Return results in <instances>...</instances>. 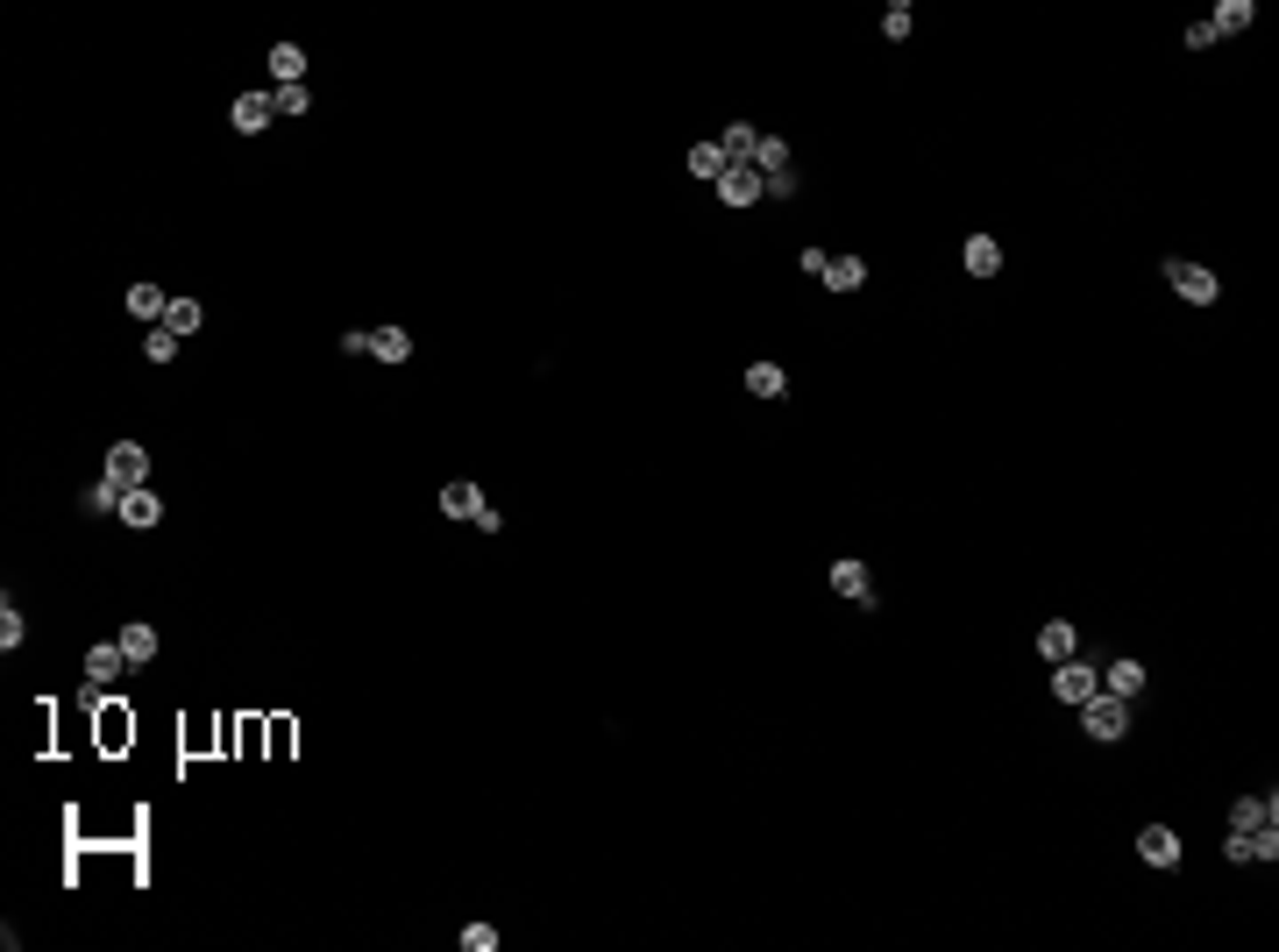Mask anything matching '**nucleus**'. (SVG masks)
<instances>
[{"label":"nucleus","mask_w":1279,"mask_h":952,"mask_svg":"<svg viewBox=\"0 0 1279 952\" xmlns=\"http://www.w3.org/2000/svg\"><path fill=\"white\" fill-rule=\"evenodd\" d=\"M960 264H967V277H995V270H1003V242H995V235H967V242H960Z\"/></svg>","instance_id":"1a4fd4ad"},{"label":"nucleus","mask_w":1279,"mask_h":952,"mask_svg":"<svg viewBox=\"0 0 1279 952\" xmlns=\"http://www.w3.org/2000/svg\"><path fill=\"white\" fill-rule=\"evenodd\" d=\"M689 179H697V185H718V179H725V149H718V143H697V149H689Z\"/></svg>","instance_id":"5701e85b"},{"label":"nucleus","mask_w":1279,"mask_h":952,"mask_svg":"<svg viewBox=\"0 0 1279 952\" xmlns=\"http://www.w3.org/2000/svg\"><path fill=\"white\" fill-rule=\"evenodd\" d=\"M725 207H754V200H768V185H761V171L754 164H725V179L711 185Z\"/></svg>","instance_id":"39448f33"},{"label":"nucleus","mask_w":1279,"mask_h":952,"mask_svg":"<svg viewBox=\"0 0 1279 952\" xmlns=\"http://www.w3.org/2000/svg\"><path fill=\"white\" fill-rule=\"evenodd\" d=\"M1222 853H1230L1237 867H1251V839H1244V832H1230V839H1222Z\"/></svg>","instance_id":"c9c22d12"},{"label":"nucleus","mask_w":1279,"mask_h":952,"mask_svg":"<svg viewBox=\"0 0 1279 952\" xmlns=\"http://www.w3.org/2000/svg\"><path fill=\"white\" fill-rule=\"evenodd\" d=\"M746 391H754V398H782V391H789V370H782V363H746Z\"/></svg>","instance_id":"aec40b11"},{"label":"nucleus","mask_w":1279,"mask_h":952,"mask_svg":"<svg viewBox=\"0 0 1279 952\" xmlns=\"http://www.w3.org/2000/svg\"><path fill=\"white\" fill-rule=\"evenodd\" d=\"M107 483L143 491V483H149V448L143 441H115V448H107Z\"/></svg>","instance_id":"20e7f679"},{"label":"nucleus","mask_w":1279,"mask_h":952,"mask_svg":"<svg viewBox=\"0 0 1279 952\" xmlns=\"http://www.w3.org/2000/svg\"><path fill=\"white\" fill-rule=\"evenodd\" d=\"M754 171H761V179H782V171H789V143H782V136H761V149H754Z\"/></svg>","instance_id":"b1692460"},{"label":"nucleus","mask_w":1279,"mask_h":952,"mask_svg":"<svg viewBox=\"0 0 1279 952\" xmlns=\"http://www.w3.org/2000/svg\"><path fill=\"white\" fill-rule=\"evenodd\" d=\"M1279 818V796H1237L1230 804V832H1258V825H1273Z\"/></svg>","instance_id":"f8f14e48"},{"label":"nucleus","mask_w":1279,"mask_h":952,"mask_svg":"<svg viewBox=\"0 0 1279 952\" xmlns=\"http://www.w3.org/2000/svg\"><path fill=\"white\" fill-rule=\"evenodd\" d=\"M342 356H370V328H349V334H342Z\"/></svg>","instance_id":"72a5a7b5"},{"label":"nucleus","mask_w":1279,"mask_h":952,"mask_svg":"<svg viewBox=\"0 0 1279 952\" xmlns=\"http://www.w3.org/2000/svg\"><path fill=\"white\" fill-rule=\"evenodd\" d=\"M370 356L377 363H413V334L406 328H370Z\"/></svg>","instance_id":"dca6fc26"},{"label":"nucleus","mask_w":1279,"mask_h":952,"mask_svg":"<svg viewBox=\"0 0 1279 952\" xmlns=\"http://www.w3.org/2000/svg\"><path fill=\"white\" fill-rule=\"evenodd\" d=\"M1244 839H1251V861H1265V867L1279 861V825H1258V832H1244Z\"/></svg>","instance_id":"7c9ffc66"},{"label":"nucleus","mask_w":1279,"mask_h":952,"mask_svg":"<svg viewBox=\"0 0 1279 952\" xmlns=\"http://www.w3.org/2000/svg\"><path fill=\"white\" fill-rule=\"evenodd\" d=\"M832 591L846 597V604H874V576H867V562H832Z\"/></svg>","instance_id":"9b49d317"},{"label":"nucleus","mask_w":1279,"mask_h":952,"mask_svg":"<svg viewBox=\"0 0 1279 952\" xmlns=\"http://www.w3.org/2000/svg\"><path fill=\"white\" fill-rule=\"evenodd\" d=\"M1165 285H1173V292H1180V298H1194V306H1216V298H1222L1216 270L1188 264V256H1165Z\"/></svg>","instance_id":"7ed1b4c3"},{"label":"nucleus","mask_w":1279,"mask_h":952,"mask_svg":"<svg viewBox=\"0 0 1279 952\" xmlns=\"http://www.w3.org/2000/svg\"><path fill=\"white\" fill-rule=\"evenodd\" d=\"M270 79H277V86H306V50H298V43H277V50H270Z\"/></svg>","instance_id":"6ab92c4d"},{"label":"nucleus","mask_w":1279,"mask_h":952,"mask_svg":"<svg viewBox=\"0 0 1279 952\" xmlns=\"http://www.w3.org/2000/svg\"><path fill=\"white\" fill-rule=\"evenodd\" d=\"M1052 697H1059V704H1088V697H1095V668H1088V661H1059V668H1052Z\"/></svg>","instance_id":"6e6552de"},{"label":"nucleus","mask_w":1279,"mask_h":952,"mask_svg":"<svg viewBox=\"0 0 1279 952\" xmlns=\"http://www.w3.org/2000/svg\"><path fill=\"white\" fill-rule=\"evenodd\" d=\"M1137 861L1144 867H1180V832H1173V825H1144V832H1137Z\"/></svg>","instance_id":"0eeeda50"},{"label":"nucleus","mask_w":1279,"mask_h":952,"mask_svg":"<svg viewBox=\"0 0 1279 952\" xmlns=\"http://www.w3.org/2000/svg\"><path fill=\"white\" fill-rule=\"evenodd\" d=\"M768 185V200H797V171H782V179H761Z\"/></svg>","instance_id":"f704fd0d"},{"label":"nucleus","mask_w":1279,"mask_h":952,"mask_svg":"<svg viewBox=\"0 0 1279 952\" xmlns=\"http://www.w3.org/2000/svg\"><path fill=\"white\" fill-rule=\"evenodd\" d=\"M143 356H149V363H171V356H179V334H171V328H149V334H143Z\"/></svg>","instance_id":"c756f323"},{"label":"nucleus","mask_w":1279,"mask_h":952,"mask_svg":"<svg viewBox=\"0 0 1279 952\" xmlns=\"http://www.w3.org/2000/svg\"><path fill=\"white\" fill-rule=\"evenodd\" d=\"M115 519L121 526H157V519H164V498H157V491H121V505H115Z\"/></svg>","instance_id":"9d476101"},{"label":"nucleus","mask_w":1279,"mask_h":952,"mask_svg":"<svg viewBox=\"0 0 1279 952\" xmlns=\"http://www.w3.org/2000/svg\"><path fill=\"white\" fill-rule=\"evenodd\" d=\"M455 938H462V952H498V931H491V924H462Z\"/></svg>","instance_id":"2f4dec72"},{"label":"nucleus","mask_w":1279,"mask_h":952,"mask_svg":"<svg viewBox=\"0 0 1279 952\" xmlns=\"http://www.w3.org/2000/svg\"><path fill=\"white\" fill-rule=\"evenodd\" d=\"M270 121H277L270 92H235V107H228V128H235V136H264Z\"/></svg>","instance_id":"423d86ee"},{"label":"nucleus","mask_w":1279,"mask_h":952,"mask_svg":"<svg viewBox=\"0 0 1279 952\" xmlns=\"http://www.w3.org/2000/svg\"><path fill=\"white\" fill-rule=\"evenodd\" d=\"M1080 732H1088V740H1123V732H1131V697L1095 689V697L1080 704Z\"/></svg>","instance_id":"f257e3e1"},{"label":"nucleus","mask_w":1279,"mask_h":952,"mask_svg":"<svg viewBox=\"0 0 1279 952\" xmlns=\"http://www.w3.org/2000/svg\"><path fill=\"white\" fill-rule=\"evenodd\" d=\"M115 640H121V655H128V668H143V661H157V625H143V619H136V625H121Z\"/></svg>","instance_id":"4468645a"},{"label":"nucleus","mask_w":1279,"mask_h":952,"mask_svg":"<svg viewBox=\"0 0 1279 952\" xmlns=\"http://www.w3.org/2000/svg\"><path fill=\"white\" fill-rule=\"evenodd\" d=\"M1251 22H1258V7H1251V0H1222L1216 15H1209V29H1216V36H1237V29H1251Z\"/></svg>","instance_id":"4be33fe9"},{"label":"nucleus","mask_w":1279,"mask_h":952,"mask_svg":"<svg viewBox=\"0 0 1279 952\" xmlns=\"http://www.w3.org/2000/svg\"><path fill=\"white\" fill-rule=\"evenodd\" d=\"M164 313H171V298L157 292V285H128V320H143V328H164Z\"/></svg>","instance_id":"ddd939ff"},{"label":"nucleus","mask_w":1279,"mask_h":952,"mask_svg":"<svg viewBox=\"0 0 1279 952\" xmlns=\"http://www.w3.org/2000/svg\"><path fill=\"white\" fill-rule=\"evenodd\" d=\"M22 640H29V619H22V612H15V597H7V604H0V655H15Z\"/></svg>","instance_id":"cd10ccee"},{"label":"nucleus","mask_w":1279,"mask_h":952,"mask_svg":"<svg viewBox=\"0 0 1279 952\" xmlns=\"http://www.w3.org/2000/svg\"><path fill=\"white\" fill-rule=\"evenodd\" d=\"M121 668H128V655H121V640H100V647H86V676H92V683H115Z\"/></svg>","instance_id":"f3484780"},{"label":"nucleus","mask_w":1279,"mask_h":952,"mask_svg":"<svg viewBox=\"0 0 1279 952\" xmlns=\"http://www.w3.org/2000/svg\"><path fill=\"white\" fill-rule=\"evenodd\" d=\"M1073 647H1080V640H1073L1067 619H1052V625L1038 633V661H1052V668H1059V661H1073Z\"/></svg>","instance_id":"a211bd4d"},{"label":"nucleus","mask_w":1279,"mask_h":952,"mask_svg":"<svg viewBox=\"0 0 1279 952\" xmlns=\"http://www.w3.org/2000/svg\"><path fill=\"white\" fill-rule=\"evenodd\" d=\"M115 505H121V483H107V476H100V483L86 491V512H115Z\"/></svg>","instance_id":"473e14b6"},{"label":"nucleus","mask_w":1279,"mask_h":952,"mask_svg":"<svg viewBox=\"0 0 1279 952\" xmlns=\"http://www.w3.org/2000/svg\"><path fill=\"white\" fill-rule=\"evenodd\" d=\"M718 149H725V164H754V149H761V128H754V121H733V128L718 136Z\"/></svg>","instance_id":"2eb2a0df"},{"label":"nucleus","mask_w":1279,"mask_h":952,"mask_svg":"<svg viewBox=\"0 0 1279 952\" xmlns=\"http://www.w3.org/2000/svg\"><path fill=\"white\" fill-rule=\"evenodd\" d=\"M825 285H832V292H861L867 264H861V256H825Z\"/></svg>","instance_id":"412c9836"},{"label":"nucleus","mask_w":1279,"mask_h":952,"mask_svg":"<svg viewBox=\"0 0 1279 952\" xmlns=\"http://www.w3.org/2000/svg\"><path fill=\"white\" fill-rule=\"evenodd\" d=\"M270 107L298 121V115H313V92H306V86H270Z\"/></svg>","instance_id":"c85d7f7f"},{"label":"nucleus","mask_w":1279,"mask_h":952,"mask_svg":"<svg viewBox=\"0 0 1279 952\" xmlns=\"http://www.w3.org/2000/svg\"><path fill=\"white\" fill-rule=\"evenodd\" d=\"M1109 697H1144V668L1137 661H1109Z\"/></svg>","instance_id":"bb28decb"},{"label":"nucleus","mask_w":1279,"mask_h":952,"mask_svg":"<svg viewBox=\"0 0 1279 952\" xmlns=\"http://www.w3.org/2000/svg\"><path fill=\"white\" fill-rule=\"evenodd\" d=\"M910 29H917V7H910V0H889V7H882V36H889V43H903Z\"/></svg>","instance_id":"a878e982"},{"label":"nucleus","mask_w":1279,"mask_h":952,"mask_svg":"<svg viewBox=\"0 0 1279 952\" xmlns=\"http://www.w3.org/2000/svg\"><path fill=\"white\" fill-rule=\"evenodd\" d=\"M200 320H207V306H200V298H171V313H164V328L179 334V342H185V334H200Z\"/></svg>","instance_id":"393cba45"},{"label":"nucleus","mask_w":1279,"mask_h":952,"mask_svg":"<svg viewBox=\"0 0 1279 952\" xmlns=\"http://www.w3.org/2000/svg\"><path fill=\"white\" fill-rule=\"evenodd\" d=\"M441 512H448V519H470L476 534H498V512L483 505V491H476L470 476H455V483H441Z\"/></svg>","instance_id":"f03ea898"}]
</instances>
